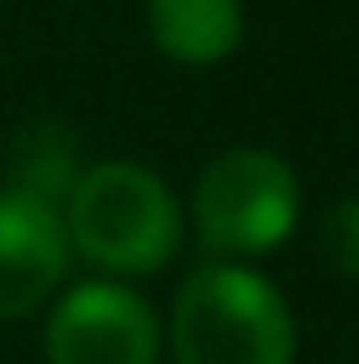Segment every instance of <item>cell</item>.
<instances>
[{
	"label": "cell",
	"instance_id": "3",
	"mask_svg": "<svg viewBox=\"0 0 359 364\" xmlns=\"http://www.w3.org/2000/svg\"><path fill=\"white\" fill-rule=\"evenodd\" d=\"M191 211L217 259H259L291 237L301 217V185L269 148H222L195 180Z\"/></svg>",
	"mask_w": 359,
	"mask_h": 364
},
{
	"label": "cell",
	"instance_id": "8",
	"mask_svg": "<svg viewBox=\"0 0 359 364\" xmlns=\"http://www.w3.org/2000/svg\"><path fill=\"white\" fill-rule=\"evenodd\" d=\"M323 259L338 274L359 280V196H343L323 222Z\"/></svg>",
	"mask_w": 359,
	"mask_h": 364
},
{
	"label": "cell",
	"instance_id": "7",
	"mask_svg": "<svg viewBox=\"0 0 359 364\" xmlns=\"http://www.w3.org/2000/svg\"><path fill=\"white\" fill-rule=\"evenodd\" d=\"M74 180H80V143H74V132L53 127V122H43V127H27L16 137V148H11V185L27 196H43V200H69Z\"/></svg>",
	"mask_w": 359,
	"mask_h": 364
},
{
	"label": "cell",
	"instance_id": "1",
	"mask_svg": "<svg viewBox=\"0 0 359 364\" xmlns=\"http://www.w3.org/2000/svg\"><path fill=\"white\" fill-rule=\"evenodd\" d=\"M169 348L175 364H296V317L259 269L217 259L180 285Z\"/></svg>",
	"mask_w": 359,
	"mask_h": 364
},
{
	"label": "cell",
	"instance_id": "6",
	"mask_svg": "<svg viewBox=\"0 0 359 364\" xmlns=\"http://www.w3.org/2000/svg\"><path fill=\"white\" fill-rule=\"evenodd\" d=\"M148 32L175 64H222L243 43L238 0H148Z\"/></svg>",
	"mask_w": 359,
	"mask_h": 364
},
{
	"label": "cell",
	"instance_id": "5",
	"mask_svg": "<svg viewBox=\"0 0 359 364\" xmlns=\"http://www.w3.org/2000/svg\"><path fill=\"white\" fill-rule=\"evenodd\" d=\"M69 269L64 211L16 185L0 191V322L37 311Z\"/></svg>",
	"mask_w": 359,
	"mask_h": 364
},
{
	"label": "cell",
	"instance_id": "2",
	"mask_svg": "<svg viewBox=\"0 0 359 364\" xmlns=\"http://www.w3.org/2000/svg\"><path fill=\"white\" fill-rule=\"evenodd\" d=\"M69 243L111 274H154L175 259L185 217L154 169L132 159H106L85 169L69 191Z\"/></svg>",
	"mask_w": 359,
	"mask_h": 364
},
{
	"label": "cell",
	"instance_id": "4",
	"mask_svg": "<svg viewBox=\"0 0 359 364\" xmlns=\"http://www.w3.org/2000/svg\"><path fill=\"white\" fill-rule=\"evenodd\" d=\"M164 333L132 285L85 280L53 306L43 333L48 364H159Z\"/></svg>",
	"mask_w": 359,
	"mask_h": 364
}]
</instances>
